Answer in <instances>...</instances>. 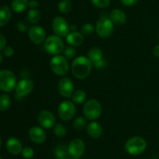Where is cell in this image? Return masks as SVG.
Masks as SVG:
<instances>
[{
	"instance_id": "1",
	"label": "cell",
	"mask_w": 159,
	"mask_h": 159,
	"mask_svg": "<svg viewBox=\"0 0 159 159\" xmlns=\"http://www.w3.org/2000/svg\"><path fill=\"white\" fill-rule=\"evenodd\" d=\"M93 62L85 56L75 58L71 63V72L75 77L79 80L85 79L89 76L93 69Z\"/></svg>"
},
{
	"instance_id": "2",
	"label": "cell",
	"mask_w": 159,
	"mask_h": 159,
	"mask_svg": "<svg viewBox=\"0 0 159 159\" xmlns=\"http://www.w3.org/2000/svg\"><path fill=\"white\" fill-rule=\"evenodd\" d=\"M147 148V142L141 137H134L129 139L125 144V150L130 155H139Z\"/></svg>"
},
{
	"instance_id": "3",
	"label": "cell",
	"mask_w": 159,
	"mask_h": 159,
	"mask_svg": "<svg viewBox=\"0 0 159 159\" xmlns=\"http://www.w3.org/2000/svg\"><path fill=\"white\" fill-rule=\"evenodd\" d=\"M16 76L9 70H0V90L11 92L16 86Z\"/></svg>"
},
{
	"instance_id": "4",
	"label": "cell",
	"mask_w": 159,
	"mask_h": 159,
	"mask_svg": "<svg viewBox=\"0 0 159 159\" xmlns=\"http://www.w3.org/2000/svg\"><path fill=\"white\" fill-rule=\"evenodd\" d=\"M50 66L51 70L56 75L60 76H65L69 71V65L65 56L54 55L50 62Z\"/></svg>"
},
{
	"instance_id": "5",
	"label": "cell",
	"mask_w": 159,
	"mask_h": 159,
	"mask_svg": "<svg viewBox=\"0 0 159 159\" xmlns=\"http://www.w3.org/2000/svg\"><path fill=\"white\" fill-rule=\"evenodd\" d=\"M44 48L48 54L57 55L64 49V42L59 36L51 35L45 40Z\"/></svg>"
},
{
	"instance_id": "6",
	"label": "cell",
	"mask_w": 159,
	"mask_h": 159,
	"mask_svg": "<svg viewBox=\"0 0 159 159\" xmlns=\"http://www.w3.org/2000/svg\"><path fill=\"white\" fill-rule=\"evenodd\" d=\"M83 113L84 116L87 119L95 120L100 116L102 113V106L97 100H88L83 107Z\"/></svg>"
},
{
	"instance_id": "7",
	"label": "cell",
	"mask_w": 159,
	"mask_h": 159,
	"mask_svg": "<svg viewBox=\"0 0 159 159\" xmlns=\"http://www.w3.org/2000/svg\"><path fill=\"white\" fill-rule=\"evenodd\" d=\"M113 23L111 21L110 17H102L97 21L96 26V31L98 35L102 38H106L111 35L113 31Z\"/></svg>"
},
{
	"instance_id": "8",
	"label": "cell",
	"mask_w": 159,
	"mask_h": 159,
	"mask_svg": "<svg viewBox=\"0 0 159 159\" xmlns=\"http://www.w3.org/2000/svg\"><path fill=\"white\" fill-rule=\"evenodd\" d=\"M59 117L64 121H70L75 114V106L74 103L68 100L63 101L58 107Z\"/></svg>"
},
{
	"instance_id": "9",
	"label": "cell",
	"mask_w": 159,
	"mask_h": 159,
	"mask_svg": "<svg viewBox=\"0 0 159 159\" xmlns=\"http://www.w3.org/2000/svg\"><path fill=\"white\" fill-rule=\"evenodd\" d=\"M69 26L67 20L61 17H55L53 20V31L59 37H66L70 33Z\"/></svg>"
},
{
	"instance_id": "10",
	"label": "cell",
	"mask_w": 159,
	"mask_h": 159,
	"mask_svg": "<svg viewBox=\"0 0 159 159\" xmlns=\"http://www.w3.org/2000/svg\"><path fill=\"white\" fill-rule=\"evenodd\" d=\"M33 89H34V83L31 80L26 78L22 79L17 83L16 86V96L19 98L27 96L32 92Z\"/></svg>"
},
{
	"instance_id": "11",
	"label": "cell",
	"mask_w": 159,
	"mask_h": 159,
	"mask_svg": "<svg viewBox=\"0 0 159 159\" xmlns=\"http://www.w3.org/2000/svg\"><path fill=\"white\" fill-rule=\"evenodd\" d=\"M85 146L83 140L81 139H73L68 147V154L76 158H80L85 152Z\"/></svg>"
},
{
	"instance_id": "12",
	"label": "cell",
	"mask_w": 159,
	"mask_h": 159,
	"mask_svg": "<svg viewBox=\"0 0 159 159\" xmlns=\"http://www.w3.org/2000/svg\"><path fill=\"white\" fill-rule=\"evenodd\" d=\"M29 38L34 45H40L46 40V32L40 26H33L28 31Z\"/></svg>"
},
{
	"instance_id": "13",
	"label": "cell",
	"mask_w": 159,
	"mask_h": 159,
	"mask_svg": "<svg viewBox=\"0 0 159 159\" xmlns=\"http://www.w3.org/2000/svg\"><path fill=\"white\" fill-rule=\"evenodd\" d=\"M58 91L64 98H71L74 93V84L70 78L64 77L59 80Z\"/></svg>"
},
{
	"instance_id": "14",
	"label": "cell",
	"mask_w": 159,
	"mask_h": 159,
	"mask_svg": "<svg viewBox=\"0 0 159 159\" xmlns=\"http://www.w3.org/2000/svg\"><path fill=\"white\" fill-rule=\"evenodd\" d=\"M38 122L44 129H51L55 126L56 118L52 112L48 110H43L39 114Z\"/></svg>"
},
{
	"instance_id": "15",
	"label": "cell",
	"mask_w": 159,
	"mask_h": 159,
	"mask_svg": "<svg viewBox=\"0 0 159 159\" xmlns=\"http://www.w3.org/2000/svg\"><path fill=\"white\" fill-rule=\"evenodd\" d=\"M29 137L34 143L41 144L45 142L47 136L44 130L41 127L33 126L29 131Z\"/></svg>"
},
{
	"instance_id": "16",
	"label": "cell",
	"mask_w": 159,
	"mask_h": 159,
	"mask_svg": "<svg viewBox=\"0 0 159 159\" xmlns=\"http://www.w3.org/2000/svg\"><path fill=\"white\" fill-rule=\"evenodd\" d=\"M6 149L12 155H17L22 152L23 146L19 139L12 137H9L6 141Z\"/></svg>"
},
{
	"instance_id": "17",
	"label": "cell",
	"mask_w": 159,
	"mask_h": 159,
	"mask_svg": "<svg viewBox=\"0 0 159 159\" xmlns=\"http://www.w3.org/2000/svg\"><path fill=\"white\" fill-rule=\"evenodd\" d=\"M110 19L113 22V24L123 25L126 23L127 16H126L125 12L121 9H114L110 12Z\"/></svg>"
},
{
	"instance_id": "18",
	"label": "cell",
	"mask_w": 159,
	"mask_h": 159,
	"mask_svg": "<svg viewBox=\"0 0 159 159\" xmlns=\"http://www.w3.org/2000/svg\"><path fill=\"white\" fill-rule=\"evenodd\" d=\"M87 132L92 138L97 139L102 134V128L99 123L96 122H92L87 126Z\"/></svg>"
},
{
	"instance_id": "19",
	"label": "cell",
	"mask_w": 159,
	"mask_h": 159,
	"mask_svg": "<svg viewBox=\"0 0 159 159\" xmlns=\"http://www.w3.org/2000/svg\"><path fill=\"white\" fill-rule=\"evenodd\" d=\"M66 41L69 45L72 46H79L84 42V36L82 33L74 31L66 36Z\"/></svg>"
},
{
	"instance_id": "20",
	"label": "cell",
	"mask_w": 159,
	"mask_h": 159,
	"mask_svg": "<svg viewBox=\"0 0 159 159\" xmlns=\"http://www.w3.org/2000/svg\"><path fill=\"white\" fill-rule=\"evenodd\" d=\"M11 9L9 6L2 5L0 6V26H4L10 21Z\"/></svg>"
},
{
	"instance_id": "21",
	"label": "cell",
	"mask_w": 159,
	"mask_h": 159,
	"mask_svg": "<svg viewBox=\"0 0 159 159\" xmlns=\"http://www.w3.org/2000/svg\"><path fill=\"white\" fill-rule=\"evenodd\" d=\"M102 55L103 53H102L101 48H98V47H93V48H90L89 51L88 58L93 63H95L102 59Z\"/></svg>"
},
{
	"instance_id": "22",
	"label": "cell",
	"mask_w": 159,
	"mask_h": 159,
	"mask_svg": "<svg viewBox=\"0 0 159 159\" xmlns=\"http://www.w3.org/2000/svg\"><path fill=\"white\" fill-rule=\"evenodd\" d=\"M11 6L14 12L20 13L29 6V1L28 0H13L12 2Z\"/></svg>"
},
{
	"instance_id": "23",
	"label": "cell",
	"mask_w": 159,
	"mask_h": 159,
	"mask_svg": "<svg viewBox=\"0 0 159 159\" xmlns=\"http://www.w3.org/2000/svg\"><path fill=\"white\" fill-rule=\"evenodd\" d=\"M68 147L65 144H59L54 150V155L57 159H65L68 155Z\"/></svg>"
},
{
	"instance_id": "24",
	"label": "cell",
	"mask_w": 159,
	"mask_h": 159,
	"mask_svg": "<svg viewBox=\"0 0 159 159\" xmlns=\"http://www.w3.org/2000/svg\"><path fill=\"white\" fill-rule=\"evenodd\" d=\"M41 17L40 12L37 9H31L27 12V20L32 24L38 23Z\"/></svg>"
},
{
	"instance_id": "25",
	"label": "cell",
	"mask_w": 159,
	"mask_h": 159,
	"mask_svg": "<svg viewBox=\"0 0 159 159\" xmlns=\"http://www.w3.org/2000/svg\"><path fill=\"white\" fill-rule=\"evenodd\" d=\"M11 99L7 94L0 95V111L6 112L10 108Z\"/></svg>"
},
{
	"instance_id": "26",
	"label": "cell",
	"mask_w": 159,
	"mask_h": 159,
	"mask_svg": "<svg viewBox=\"0 0 159 159\" xmlns=\"http://www.w3.org/2000/svg\"><path fill=\"white\" fill-rule=\"evenodd\" d=\"M72 101L75 104H82L86 98V93L83 90H77L72 94Z\"/></svg>"
},
{
	"instance_id": "27",
	"label": "cell",
	"mask_w": 159,
	"mask_h": 159,
	"mask_svg": "<svg viewBox=\"0 0 159 159\" xmlns=\"http://www.w3.org/2000/svg\"><path fill=\"white\" fill-rule=\"evenodd\" d=\"M72 7L71 0H61L58 4V10L63 14L68 13Z\"/></svg>"
},
{
	"instance_id": "28",
	"label": "cell",
	"mask_w": 159,
	"mask_h": 159,
	"mask_svg": "<svg viewBox=\"0 0 159 159\" xmlns=\"http://www.w3.org/2000/svg\"><path fill=\"white\" fill-rule=\"evenodd\" d=\"M87 121L86 118L85 117H78L75 119L74 123H73V126L76 130H82L86 127Z\"/></svg>"
},
{
	"instance_id": "29",
	"label": "cell",
	"mask_w": 159,
	"mask_h": 159,
	"mask_svg": "<svg viewBox=\"0 0 159 159\" xmlns=\"http://www.w3.org/2000/svg\"><path fill=\"white\" fill-rule=\"evenodd\" d=\"M54 132L55 134V136L57 137H59V138H61V137H64L67 133L66 128L64 125L62 124H57L55 126H54Z\"/></svg>"
},
{
	"instance_id": "30",
	"label": "cell",
	"mask_w": 159,
	"mask_h": 159,
	"mask_svg": "<svg viewBox=\"0 0 159 159\" xmlns=\"http://www.w3.org/2000/svg\"><path fill=\"white\" fill-rule=\"evenodd\" d=\"M95 30L96 29H95L94 26H93L92 23H87L82 25V27H81V32H82V34H83V35L89 36L90 35V34H93V33L94 32Z\"/></svg>"
},
{
	"instance_id": "31",
	"label": "cell",
	"mask_w": 159,
	"mask_h": 159,
	"mask_svg": "<svg viewBox=\"0 0 159 159\" xmlns=\"http://www.w3.org/2000/svg\"><path fill=\"white\" fill-rule=\"evenodd\" d=\"M21 154L25 159H31L34 156V151L30 147H25L22 150Z\"/></svg>"
},
{
	"instance_id": "32",
	"label": "cell",
	"mask_w": 159,
	"mask_h": 159,
	"mask_svg": "<svg viewBox=\"0 0 159 159\" xmlns=\"http://www.w3.org/2000/svg\"><path fill=\"white\" fill-rule=\"evenodd\" d=\"M64 55H65V57L66 59H73V58L76 55V50L74 47H67L64 50Z\"/></svg>"
},
{
	"instance_id": "33",
	"label": "cell",
	"mask_w": 159,
	"mask_h": 159,
	"mask_svg": "<svg viewBox=\"0 0 159 159\" xmlns=\"http://www.w3.org/2000/svg\"><path fill=\"white\" fill-rule=\"evenodd\" d=\"M91 2L96 7L103 9V8L109 6L110 3V0H91Z\"/></svg>"
},
{
	"instance_id": "34",
	"label": "cell",
	"mask_w": 159,
	"mask_h": 159,
	"mask_svg": "<svg viewBox=\"0 0 159 159\" xmlns=\"http://www.w3.org/2000/svg\"><path fill=\"white\" fill-rule=\"evenodd\" d=\"M17 29L20 32H26V31H29V29H28V24L26 22L23 21V20L19 21L17 23Z\"/></svg>"
},
{
	"instance_id": "35",
	"label": "cell",
	"mask_w": 159,
	"mask_h": 159,
	"mask_svg": "<svg viewBox=\"0 0 159 159\" xmlns=\"http://www.w3.org/2000/svg\"><path fill=\"white\" fill-rule=\"evenodd\" d=\"M2 51H3V55H4L6 57H8V58L12 57V56L14 55L13 48L10 46H6Z\"/></svg>"
},
{
	"instance_id": "36",
	"label": "cell",
	"mask_w": 159,
	"mask_h": 159,
	"mask_svg": "<svg viewBox=\"0 0 159 159\" xmlns=\"http://www.w3.org/2000/svg\"><path fill=\"white\" fill-rule=\"evenodd\" d=\"M93 64H94V65L96 68L102 69L106 66V65H107V62H106L105 59H100L99 61H98V62H95V63H93Z\"/></svg>"
},
{
	"instance_id": "37",
	"label": "cell",
	"mask_w": 159,
	"mask_h": 159,
	"mask_svg": "<svg viewBox=\"0 0 159 159\" xmlns=\"http://www.w3.org/2000/svg\"><path fill=\"white\" fill-rule=\"evenodd\" d=\"M6 45V39L2 34L0 33V51L3 50Z\"/></svg>"
},
{
	"instance_id": "38",
	"label": "cell",
	"mask_w": 159,
	"mask_h": 159,
	"mask_svg": "<svg viewBox=\"0 0 159 159\" xmlns=\"http://www.w3.org/2000/svg\"><path fill=\"white\" fill-rule=\"evenodd\" d=\"M120 2L122 3V4H124V6H130L136 4L139 0H120Z\"/></svg>"
},
{
	"instance_id": "39",
	"label": "cell",
	"mask_w": 159,
	"mask_h": 159,
	"mask_svg": "<svg viewBox=\"0 0 159 159\" xmlns=\"http://www.w3.org/2000/svg\"><path fill=\"white\" fill-rule=\"evenodd\" d=\"M39 3L37 0H30V1H29V6L31 9H37Z\"/></svg>"
},
{
	"instance_id": "40",
	"label": "cell",
	"mask_w": 159,
	"mask_h": 159,
	"mask_svg": "<svg viewBox=\"0 0 159 159\" xmlns=\"http://www.w3.org/2000/svg\"><path fill=\"white\" fill-rule=\"evenodd\" d=\"M153 55L156 58H159V45H156V46L153 48Z\"/></svg>"
},
{
	"instance_id": "41",
	"label": "cell",
	"mask_w": 159,
	"mask_h": 159,
	"mask_svg": "<svg viewBox=\"0 0 159 159\" xmlns=\"http://www.w3.org/2000/svg\"><path fill=\"white\" fill-rule=\"evenodd\" d=\"M70 28V31H71V32H74V31H76V29H77V26H76V25H71V26H69Z\"/></svg>"
},
{
	"instance_id": "42",
	"label": "cell",
	"mask_w": 159,
	"mask_h": 159,
	"mask_svg": "<svg viewBox=\"0 0 159 159\" xmlns=\"http://www.w3.org/2000/svg\"><path fill=\"white\" fill-rule=\"evenodd\" d=\"M65 159H79V158H76V157H72V156L70 155V154H68Z\"/></svg>"
},
{
	"instance_id": "43",
	"label": "cell",
	"mask_w": 159,
	"mask_h": 159,
	"mask_svg": "<svg viewBox=\"0 0 159 159\" xmlns=\"http://www.w3.org/2000/svg\"><path fill=\"white\" fill-rule=\"evenodd\" d=\"M2 60H3V56H2V55L1 53H0V64L2 63Z\"/></svg>"
},
{
	"instance_id": "44",
	"label": "cell",
	"mask_w": 159,
	"mask_h": 159,
	"mask_svg": "<svg viewBox=\"0 0 159 159\" xmlns=\"http://www.w3.org/2000/svg\"><path fill=\"white\" fill-rule=\"evenodd\" d=\"M1 146H2V138L1 137H0V147H1Z\"/></svg>"
},
{
	"instance_id": "45",
	"label": "cell",
	"mask_w": 159,
	"mask_h": 159,
	"mask_svg": "<svg viewBox=\"0 0 159 159\" xmlns=\"http://www.w3.org/2000/svg\"><path fill=\"white\" fill-rule=\"evenodd\" d=\"M0 159H3V157H2V156H1V155H0Z\"/></svg>"
},
{
	"instance_id": "46",
	"label": "cell",
	"mask_w": 159,
	"mask_h": 159,
	"mask_svg": "<svg viewBox=\"0 0 159 159\" xmlns=\"http://www.w3.org/2000/svg\"><path fill=\"white\" fill-rule=\"evenodd\" d=\"M158 38H159V30H158Z\"/></svg>"
}]
</instances>
